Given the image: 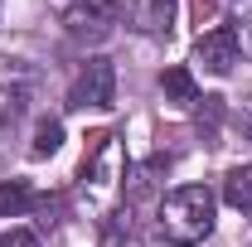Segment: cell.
Instances as JSON below:
<instances>
[{"instance_id": "7a4b0ae2", "label": "cell", "mask_w": 252, "mask_h": 247, "mask_svg": "<svg viewBox=\"0 0 252 247\" xmlns=\"http://www.w3.org/2000/svg\"><path fill=\"white\" fill-rule=\"evenodd\" d=\"M126 180V155H122V141L112 131H97L88 155H83V194L93 204H112V194L122 189Z\"/></svg>"}, {"instance_id": "5b68a950", "label": "cell", "mask_w": 252, "mask_h": 247, "mask_svg": "<svg viewBox=\"0 0 252 247\" xmlns=\"http://www.w3.org/2000/svg\"><path fill=\"white\" fill-rule=\"evenodd\" d=\"M238 39H233V30H209L199 34V44H194V63H204V73H214V78H223V73H233L238 68Z\"/></svg>"}, {"instance_id": "9c48e42d", "label": "cell", "mask_w": 252, "mask_h": 247, "mask_svg": "<svg viewBox=\"0 0 252 247\" xmlns=\"http://www.w3.org/2000/svg\"><path fill=\"white\" fill-rule=\"evenodd\" d=\"M59 146H63V126H59V122H39V126H34V146H30V155H34V160L54 155Z\"/></svg>"}, {"instance_id": "4fadbf2b", "label": "cell", "mask_w": 252, "mask_h": 247, "mask_svg": "<svg viewBox=\"0 0 252 247\" xmlns=\"http://www.w3.org/2000/svg\"><path fill=\"white\" fill-rule=\"evenodd\" d=\"M243 122H248V136H252V107H248V117H243Z\"/></svg>"}, {"instance_id": "7c38bea8", "label": "cell", "mask_w": 252, "mask_h": 247, "mask_svg": "<svg viewBox=\"0 0 252 247\" xmlns=\"http://www.w3.org/2000/svg\"><path fill=\"white\" fill-rule=\"evenodd\" d=\"M0 247H39V238L25 228H10V233H0Z\"/></svg>"}, {"instance_id": "8992f818", "label": "cell", "mask_w": 252, "mask_h": 247, "mask_svg": "<svg viewBox=\"0 0 252 247\" xmlns=\"http://www.w3.org/2000/svg\"><path fill=\"white\" fill-rule=\"evenodd\" d=\"M223 199H228V209L252 214V165H233L223 175Z\"/></svg>"}, {"instance_id": "30bf717a", "label": "cell", "mask_w": 252, "mask_h": 247, "mask_svg": "<svg viewBox=\"0 0 252 247\" xmlns=\"http://www.w3.org/2000/svg\"><path fill=\"white\" fill-rule=\"evenodd\" d=\"M175 10H180V0H151V5H146V25H151V34H170V30H175Z\"/></svg>"}, {"instance_id": "277c9868", "label": "cell", "mask_w": 252, "mask_h": 247, "mask_svg": "<svg viewBox=\"0 0 252 247\" xmlns=\"http://www.w3.org/2000/svg\"><path fill=\"white\" fill-rule=\"evenodd\" d=\"M63 25L73 39H107L117 25V0H73L63 10Z\"/></svg>"}, {"instance_id": "3957f363", "label": "cell", "mask_w": 252, "mask_h": 247, "mask_svg": "<svg viewBox=\"0 0 252 247\" xmlns=\"http://www.w3.org/2000/svg\"><path fill=\"white\" fill-rule=\"evenodd\" d=\"M68 107H97V112H107V107H117V68L112 59H88L83 63V73L73 78V88H68Z\"/></svg>"}, {"instance_id": "52a82bcc", "label": "cell", "mask_w": 252, "mask_h": 247, "mask_svg": "<svg viewBox=\"0 0 252 247\" xmlns=\"http://www.w3.org/2000/svg\"><path fill=\"white\" fill-rule=\"evenodd\" d=\"M34 209V189L25 180H5L0 185V218H20Z\"/></svg>"}, {"instance_id": "6da1fadb", "label": "cell", "mask_w": 252, "mask_h": 247, "mask_svg": "<svg viewBox=\"0 0 252 247\" xmlns=\"http://www.w3.org/2000/svg\"><path fill=\"white\" fill-rule=\"evenodd\" d=\"M214 214H219V199H214V189L204 185H180L175 194H165L160 199V238L175 247H194L204 243L209 233H214Z\"/></svg>"}, {"instance_id": "ba28073f", "label": "cell", "mask_w": 252, "mask_h": 247, "mask_svg": "<svg viewBox=\"0 0 252 247\" xmlns=\"http://www.w3.org/2000/svg\"><path fill=\"white\" fill-rule=\"evenodd\" d=\"M160 88H165V97H170L175 107H194V102H199V88H194V78H189V68H165V78H160Z\"/></svg>"}, {"instance_id": "8fae6325", "label": "cell", "mask_w": 252, "mask_h": 247, "mask_svg": "<svg viewBox=\"0 0 252 247\" xmlns=\"http://www.w3.org/2000/svg\"><path fill=\"white\" fill-rule=\"evenodd\" d=\"M233 39L252 54V0H233Z\"/></svg>"}]
</instances>
